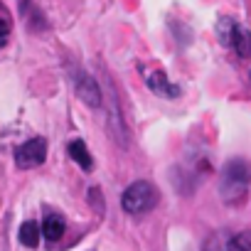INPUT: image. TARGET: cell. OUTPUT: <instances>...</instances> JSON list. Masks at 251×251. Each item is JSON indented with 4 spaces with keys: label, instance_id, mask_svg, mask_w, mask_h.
Returning <instances> with one entry per match:
<instances>
[{
    "label": "cell",
    "instance_id": "8992f818",
    "mask_svg": "<svg viewBox=\"0 0 251 251\" xmlns=\"http://www.w3.org/2000/svg\"><path fill=\"white\" fill-rule=\"evenodd\" d=\"M146 81H148L151 91H155V94H160V96H165V99H175V96L180 94V89H177V86H173L163 72H151Z\"/></svg>",
    "mask_w": 251,
    "mask_h": 251
},
{
    "label": "cell",
    "instance_id": "30bf717a",
    "mask_svg": "<svg viewBox=\"0 0 251 251\" xmlns=\"http://www.w3.org/2000/svg\"><path fill=\"white\" fill-rule=\"evenodd\" d=\"M236 20H231V18H222L219 23H217V27H214V32H217V37H219V42L222 45H231V37H234V30H236Z\"/></svg>",
    "mask_w": 251,
    "mask_h": 251
},
{
    "label": "cell",
    "instance_id": "277c9868",
    "mask_svg": "<svg viewBox=\"0 0 251 251\" xmlns=\"http://www.w3.org/2000/svg\"><path fill=\"white\" fill-rule=\"evenodd\" d=\"M74 91H76V96H79L86 106H91V108L101 106V89H99L96 79L89 76L86 72H76V74H74Z\"/></svg>",
    "mask_w": 251,
    "mask_h": 251
},
{
    "label": "cell",
    "instance_id": "6da1fadb",
    "mask_svg": "<svg viewBox=\"0 0 251 251\" xmlns=\"http://www.w3.org/2000/svg\"><path fill=\"white\" fill-rule=\"evenodd\" d=\"M158 204V190L148 180H136L121 195V207L128 214H146Z\"/></svg>",
    "mask_w": 251,
    "mask_h": 251
},
{
    "label": "cell",
    "instance_id": "52a82bcc",
    "mask_svg": "<svg viewBox=\"0 0 251 251\" xmlns=\"http://www.w3.org/2000/svg\"><path fill=\"white\" fill-rule=\"evenodd\" d=\"M64 229H67V224H64V219H62L59 214H47L45 222H42V234H45V239L52 241V244L64 236Z\"/></svg>",
    "mask_w": 251,
    "mask_h": 251
},
{
    "label": "cell",
    "instance_id": "9c48e42d",
    "mask_svg": "<svg viewBox=\"0 0 251 251\" xmlns=\"http://www.w3.org/2000/svg\"><path fill=\"white\" fill-rule=\"evenodd\" d=\"M40 234H42V229H40V224L37 222H25L23 226H20V241H23V246H27V249H35L37 244H40Z\"/></svg>",
    "mask_w": 251,
    "mask_h": 251
},
{
    "label": "cell",
    "instance_id": "5b68a950",
    "mask_svg": "<svg viewBox=\"0 0 251 251\" xmlns=\"http://www.w3.org/2000/svg\"><path fill=\"white\" fill-rule=\"evenodd\" d=\"M67 153H69V158L81 168V170H86V173H91L94 170V160H91V153L86 151V143L81 141V138H74V141H69V146H67Z\"/></svg>",
    "mask_w": 251,
    "mask_h": 251
},
{
    "label": "cell",
    "instance_id": "8fae6325",
    "mask_svg": "<svg viewBox=\"0 0 251 251\" xmlns=\"http://www.w3.org/2000/svg\"><path fill=\"white\" fill-rule=\"evenodd\" d=\"M204 251H236V249H234V244H231V239H226V236H222V234H217V236H212V239L207 241V246H204Z\"/></svg>",
    "mask_w": 251,
    "mask_h": 251
},
{
    "label": "cell",
    "instance_id": "7a4b0ae2",
    "mask_svg": "<svg viewBox=\"0 0 251 251\" xmlns=\"http://www.w3.org/2000/svg\"><path fill=\"white\" fill-rule=\"evenodd\" d=\"M251 182V163H246L244 158H234L224 165L222 170V195L226 202L239 200L246 187Z\"/></svg>",
    "mask_w": 251,
    "mask_h": 251
},
{
    "label": "cell",
    "instance_id": "ba28073f",
    "mask_svg": "<svg viewBox=\"0 0 251 251\" xmlns=\"http://www.w3.org/2000/svg\"><path fill=\"white\" fill-rule=\"evenodd\" d=\"M231 47L236 50V54H239L241 59H249V57H251V32H249L246 27L236 25L234 37H231Z\"/></svg>",
    "mask_w": 251,
    "mask_h": 251
},
{
    "label": "cell",
    "instance_id": "7c38bea8",
    "mask_svg": "<svg viewBox=\"0 0 251 251\" xmlns=\"http://www.w3.org/2000/svg\"><path fill=\"white\" fill-rule=\"evenodd\" d=\"M231 244H234L236 251H251V229H246V231L231 236Z\"/></svg>",
    "mask_w": 251,
    "mask_h": 251
},
{
    "label": "cell",
    "instance_id": "3957f363",
    "mask_svg": "<svg viewBox=\"0 0 251 251\" xmlns=\"http://www.w3.org/2000/svg\"><path fill=\"white\" fill-rule=\"evenodd\" d=\"M45 158H47V141L45 138H30L27 143L15 148V165L23 170L42 165Z\"/></svg>",
    "mask_w": 251,
    "mask_h": 251
},
{
    "label": "cell",
    "instance_id": "5bb4252c",
    "mask_svg": "<svg viewBox=\"0 0 251 251\" xmlns=\"http://www.w3.org/2000/svg\"><path fill=\"white\" fill-rule=\"evenodd\" d=\"M25 5H27V0H23V10H25Z\"/></svg>",
    "mask_w": 251,
    "mask_h": 251
},
{
    "label": "cell",
    "instance_id": "4fadbf2b",
    "mask_svg": "<svg viewBox=\"0 0 251 251\" xmlns=\"http://www.w3.org/2000/svg\"><path fill=\"white\" fill-rule=\"evenodd\" d=\"M8 32H10V23L5 20V18H0V45L5 42V37H8Z\"/></svg>",
    "mask_w": 251,
    "mask_h": 251
}]
</instances>
